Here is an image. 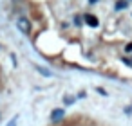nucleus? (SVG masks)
Returning <instances> with one entry per match:
<instances>
[{
  "label": "nucleus",
  "mask_w": 132,
  "mask_h": 126,
  "mask_svg": "<svg viewBox=\"0 0 132 126\" xmlns=\"http://www.w3.org/2000/svg\"><path fill=\"white\" fill-rule=\"evenodd\" d=\"M16 27H18L24 34H29V33H31V22H29V18H26V16H18V20H16Z\"/></svg>",
  "instance_id": "1"
},
{
  "label": "nucleus",
  "mask_w": 132,
  "mask_h": 126,
  "mask_svg": "<svg viewBox=\"0 0 132 126\" xmlns=\"http://www.w3.org/2000/svg\"><path fill=\"white\" fill-rule=\"evenodd\" d=\"M63 115H65V110H63V108H54V110L51 112V121H53V122H58L60 119H63Z\"/></svg>",
  "instance_id": "2"
},
{
  "label": "nucleus",
  "mask_w": 132,
  "mask_h": 126,
  "mask_svg": "<svg viewBox=\"0 0 132 126\" xmlns=\"http://www.w3.org/2000/svg\"><path fill=\"white\" fill-rule=\"evenodd\" d=\"M83 20H85V24H87V25H90V27H98V25H100V20H98L94 15H85V16H83Z\"/></svg>",
  "instance_id": "3"
},
{
  "label": "nucleus",
  "mask_w": 132,
  "mask_h": 126,
  "mask_svg": "<svg viewBox=\"0 0 132 126\" xmlns=\"http://www.w3.org/2000/svg\"><path fill=\"white\" fill-rule=\"evenodd\" d=\"M128 4H127V0H118L116 2V11H119V9H125Z\"/></svg>",
  "instance_id": "4"
},
{
  "label": "nucleus",
  "mask_w": 132,
  "mask_h": 126,
  "mask_svg": "<svg viewBox=\"0 0 132 126\" xmlns=\"http://www.w3.org/2000/svg\"><path fill=\"white\" fill-rule=\"evenodd\" d=\"M35 69H36V70H38V72H40V74H42V76H47V77H51V76H53V74H51V72H49V70H45V69H44V67H38V65H36V67H35Z\"/></svg>",
  "instance_id": "5"
},
{
  "label": "nucleus",
  "mask_w": 132,
  "mask_h": 126,
  "mask_svg": "<svg viewBox=\"0 0 132 126\" xmlns=\"http://www.w3.org/2000/svg\"><path fill=\"white\" fill-rule=\"evenodd\" d=\"M74 25H76V27L81 25V18H80V16H74Z\"/></svg>",
  "instance_id": "6"
},
{
  "label": "nucleus",
  "mask_w": 132,
  "mask_h": 126,
  "mask_svg": "<svg viewBox=\"0 0 132 126\" xmlns=\"http://www.w3.org/2000/svg\"><path fill=\"white\" fill-rule=\"evenodd\" d=\"M125 52H132V42L125 45Z\"/></svg>",
  "instance_id": "7"
},
{
  "label": "nucleus",
  "mask_w": 132,
  "mask_h": 126,
  "mask_svg": "<svg viewBox=\"0 0 132 126\" xmlns=\"http://www.w3.org/2000/svg\"><path fill=\"white\" fill-rule=\"evenodd\" d=\"M72 101H74V99H72L71 95H67V97H65V103H67V104H72Z\"/></svg>",
  "instance_id": "8"
},
{
  "label": "nucleus",
  "mask_w": 132,
  "mask_h": 126,
  "mask_svg": "<svg viewBox=\"0 0 132 126\" xmlns=\"http://www.w3.org/2000/svg\"><path fill=\"white\" fill-rule=\"evenodd\" d=\"M16 119H18V117H13V119H11V122H9L7 126H15V124H16Z\"/></svg>",
  "instance_id": "9"
},
{
  "label": "nucleus",
  "mask_w": 132,
  "mask_h": 126,
  "mask_svg": "<svg viewBox=\"0 0 132 126\" xmlns=\"http://www.w3.org/2000/svg\"><path fill=\"white\" fill-rule=\"evenodd\" d=\"M98 2V0H89V4H96Z\"/></svg>",
  "instance_id": "10"
}]
</instances>
